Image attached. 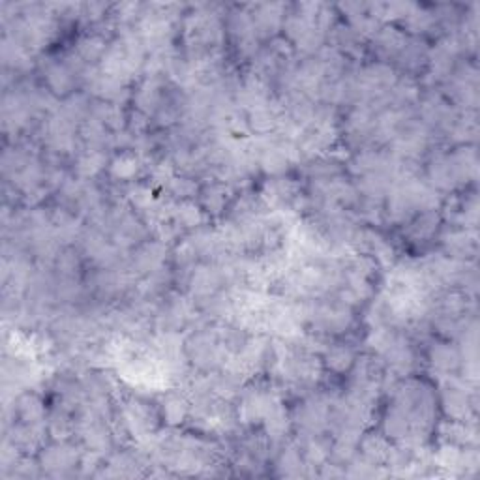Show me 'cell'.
Segmentation results:
<instances>
[{
    "label": "cell",
    "mask_w": 480,
    "mask_h": 480,
    "mask_svg": "<svg viewBox=\"0 0 480 480\" xmlns=\"http://www.w3.org/2000/svg\"><path fill=\"white\" fill-rule=\"evenodd\" d=\"M75 461H77V454L68 445H57V447L47 448L41 456V463L49 469H68V467L75 466Z\"/></svg>",
    "instance_id": "obj_1"
},
{
    "label": "cell",
    "mask_w": 480,
    "mask_h": 480,
    "mask_svg": "<svg viewBox=\"0 0 480 480\" xmlns=\"http://www.w3.org/2000/svg\"><path fill=\"white\" fill-rule=\"evenodd\" d=\"M354 353L349 346H336L332 347L327 354V364L332 372H346L347 368L353 364Z\"/></svg>",
    "instance_id": "obj_2"
},
{
    "label": "cell",
    "mask_w": 480,
    "mask_h": 480,
    "mask_svg": "<svg viewBox=\"0 0 480 480\" xmlns=\"http://www.w3.org/2000/svg\"><path fill=\"white\" fill-rule=\"evenodd\" d=\"M190 406L186 403L184 398L180 396H171L169 400L166 401V417L169 422H180L184 419V414L188 413Z\"/></svg>",
    "instance_id": "obj_3"
}]
</instances>
